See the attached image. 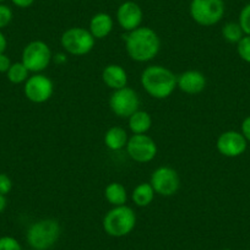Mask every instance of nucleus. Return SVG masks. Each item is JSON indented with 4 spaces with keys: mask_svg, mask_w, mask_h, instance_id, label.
<instances>
[{
    "mask_svg": "<svg viewBox=\"0 0 250 250\" xmlns=\"http://www.w3.org/2000/svg\"><path fill=\"white\" fill-rule=\"evenodd\" d=\"M242 27L238 22H227L222 28V36L227 42L238 43L244 37Z\"/></svg>",
    "mask_w": 250,
    "mask_h": 250,
    "instance_id": "22",
    "label": "nucleus"
},
{
    "mask_svg": "<svg viewBox=\"0 0 250 250\" xmlns=\"http://www.w3.org/2000/svg\"><path fill=\"white\" fill-rule=\"evenodd\" d=\"M52 50L43 41H32L22 50V64L30 73L40 74L49 66Z\"/></svg>",
    "mask_w": 250,
    "mask_h": 250,
    "instance_id": "7",
    "label": "nucleus"
},
{
    "mask_svg": "<svg viewBox=\"0 0 250 250\" xmlns=\"http://www.w3.org/2000/svg\"><path fill=\"white\" fill-rule=\"evenodd\" d=\"M190 1H193V0H190Z\"/></svg>",
    "mask_w": 250,
    "mask_h": 250,
    "instance_id": "35",
    "label": "nucleus"
},
{
    "mask_svg": "<svg viewBox=\"0 0 250 250\" xmlns=\"http://www.w3.org/2000/svg\"><path fill=\"white\" fill-rule=\"evenodd\" d=\"M60 225L54 218H43L30 226L27 230V243L35 250H48L60 237Z\"/></svg>",
    "mask_w": 250,
    "mask_h": 250,
    "instance_id": "3",
    "label": "nucleus"
},
{
    "mask_svg": "<svg viewBox=\"0 0 250 250\" xmlns=\"http://www.w3.org/2000/svg\"><path fill=\"white\" fill-rule=\"evenodd\" d=\"M150 184L158 195L172 196L179 190L180 178L174 168L163 166L153 170Z\"/></svg>",
    "mask_w": 250,
    "mask_h": 250,
    "instance_id": "9",
    "label": "nucleus"
},
{
    "mask_svg": "<svg viewBox=\"0 0 250 250\" xmlns=\"http://www.w3.org/2000/svg\"><path fill=\"white\" fill-rule=\"evenodd\" d=\"M155 194V190H153L152 185L150 183H140L133 190L131 200L139 208H146L153 201Z\"/></svg>",
    "mask_w": 250,
    "mask_h": 250,
    "instance_id": "20",
    "label": "nucleus"
},
{
    "mask_svg": "<svg viewBox=\"0 0 250 250\" xmlns=\"http://www.w3.org/2000/svg\"><path fill=\"white\" fill-rule=\"evenodd\" d=\"M125 49L129 57L139 62L155 59L161 48V41L155 30L150 27H138L124 36Z\"/></svg>",
    "mask_w": 250,
    "mask_h": 250,
    "instance_id": "1",
    "label": "nucleus"
},
{
    "mask_svg": "<svg viewBox=\"0 0 250 250\" xmlns=\"http://www.w3.org/2000/svg\"><path fill=\"white\" fill-rule=\"evenodd\" d=\"M243 32L247 36H250V4L245 5L239 14V22Z\"/></svg>",
    "mask_w": 250,
    "mask_h": 250,
    "instance_id": "24",
    "label": "nucleus"
},
{
    "mask_svg": "<svg viewBox=\"0 0 250 250\" xmlns=\"http://www.w3.org/2000/svg\"><path fill=\"white\" fill-rule=\"evenodd\" d=\"M144 13L140 5L134 1H124L117 10V21L126 32L136 30L143 22Z\"/></svg>",
    "mask_w": 250,
    "mask_h": 250,
    "instance_id": "13",
    "label": "nucleus"
},
{
    "mask_svg": "<svg viewBox=\"0 0 250 250\" xmlns=\"http://www.w3.org/2000/svg\"><path fill=\"white\" fill-rule=\"evenodd\" d=\"M26 98L33 103H44L54 92L53 81L43 74H35L26 80L23 86Z\"/></svg>",
    "mask_w": 250,
    "mask_h": 250,
    "instance_id": "11",
    "label": "nucleus"
},
{
    "mask_svg": "<svg viewBox=\"0 0 250 250\" xmlns=\"http://www.w3.org/2000/svg\"><path fill=\"white\" fill-rule=\"evenodd\" d=\"M125 147L129 157L139 163L151 162L157 155V145L155 140L146 134H134Z\"/></svg>",
    "mask_w": 250,
    "mask_h": 250,
    "instance_id": "10",
    "label": "nucleus"
},
{
    "mask_svg": "<svg viewBox=\"0 0 250 250\" xmlns=\"http://www.w3.org/2000/svg\"><path fill=\"white\" fill-rule=\"evenodd\" d=\"M141 86L153 98L165 100L174 92L177 76L162 65L147 66L141 74Z\"/></svg>",
    "mask_w": 250,
    "mask_h": 250,
    "instance_id": "2",
    "label": "nucleus"
},
{
    "mask_svg": "<svg viewBox=\"0 0 250 250\" xmlns=\"http://www.w3.org/2000/svg\"><path fill=\"white\" fill-rule=\"evenodd\" d=\"M11 66V60L8 55L0 54V73H8Z\"/></svg>",
    "mask_w": 250,
    "mask_h": 250,
    "instance_id": "28",
    "label": "nucleus"
},
{
    "mask_svg": "<svg viewBox=\"0 0 250 250\" xmlns=\"http://www.w3.org/2000/svg\"><path fill=\"white\" fill-rule=\"evenodd\" d=\"M32 250H35V249H32Z\"/></svg>",
    "mask_w": 250,
    "mask_h": 250,
    "instance_id": "36",
    "label": "nucleus"
},
{
    "mask_svg": "<svg viewBox=\"0 0 250 250\" xmlns=\"http://www.w3.org/2000/svg\"><path fill=\"white\" fill-rule=\"evenodd\" d=\"M242 134L247 139V141H250V115L245 118L244 122L242 123Z\"/></svg>",
    "mask_w": 250,
    "mask_h": 250,
    "instance_id": "29",
    "label": "nucleus"
},
{
    "mask_svg": "<svg viewBox=\"0 0 250 250\" xmlns=\"http://www.w3.org/2000/svg\"><path fill=\"white\" fill-rule=\"evenodd\" d=\"M104 198L110 205L123 206L128 200V191L120 183H110L104 189Z\"/></svg>",
    "mask_w": 250,
    "mask_h": 250,
    "instance_id": "18",
    "label": "nucleus"
},
{
    "mask_svg": "<svg viewBox=\"0 0 250 250\" xmlns=\"http://www.w3.org/2000/svg\"><path fill=\"white\" fill-rule=\"evenodd\" d=\"M115 1H120V0H115Z\"/></svg>",
    "mask_w": 250,
    "mask_h": 250,
    "instance_id": "34",
    "label": "nucleus"
},
{
    "mask_svg": "<svg viewBox=\"0 0 250 250\" xmlns=\"http://www.w3.org/2000/svg\"><path fill=\"white\" fill-rule=\"evenodd\" d=\"M114 21L112 16L107 13H98L92 16L90 21V32L95 40H103L112 32Z\"/></svg>",
    "mask_w": 250,
    "mask_h": 250,
    "instance_id": "16",
    "label": "nucleus"
},
{
    "mask_svg": "<svg viewBox=\"0 0 250 250\" xmlns=\"http://www.w3.org/2000/svg\"><path fill=\"white\" fill-rule=\"evenodd\" d=\"M238 54L244 62H250V36H245L238 42Z\"/></svg>",
    "mask_w": 250,
    "mask_h": 250,
    "instance_id": "23",
    "label": "nucleus"
},
{
    "mask_svg": "<svg viewBox=\"0 0 250 250\" xmlns=\"http://www.w3.org/2000/svg\"><path fill=\"white\" fill-rule=\"evenodd\" d=\"M217 150L226 157H238L247 150V139L238 131H225L217 139Z\"/></svg>",
    "mask_w": 250,
    "mask_h": 250,
    "instance_id": "12",
    "label": "nucleus"
},
{
    "mask_svg": "<svg viewBox=\"0 0 250 250\" xmlns=\"http://www.w3.org/2000/svg\"><path fill=\"white\" fill-rule=\"evenodd\" d=\"M0 250H22V248L18 239L5 235L0 238Z\"/></svg>",
    "mask_w": 250,
    "mask_h": 250,
    "instance_id": "25",
    "label": "nucleus"
},
{
    "mask_svg": "<svg viewBox=\"0 0 250 250\" xmlns=\"http://www.w3.org/2000/svg\"><path fill=\"white\" fill-rule=\"evenodd\" d=\"M13 20V11L8 5L0 4V30L9 25Z\"/></svg>",
    "mask_w": 250,
    "mask_h": 250,
    "instance_id": "26",
    "label": "nucleus"
},
{
    "mask_svg": "<svg viewBox=\"0 0 250 250\" xmlns=\"http://www.w3.org/2000/svg\"><path fill=\"white\" fill-rule=\"evenodd\" d=\"M136 215L126 205L115 206L105 213L103 218V229L110 237L120 238L128 235L135 228Z\"/></svg>",
    "mask_w": 250,
    "mask_h": 250,
    "instance_id": "4",
    "label": "nucleus"
},
{
    "mask_svg": "<svg viewBox=\"0 0 250 250\" xmlns=\"http://www.w3.org/2000/svg\"><path fill=\"white\" fill-rule=\"evenodd\" d=\"M152 118L145 110H136L129 117V128L133 134H146L151 129Z\"/></svg>",
    "mask_w": 250,
    "mask_h": 250,
    "instance_id": "19",
    "label": "nucleus"
},
{
    "mask_svg": "<svg viewBox=\"0 0 250 250\" xmlns=\"http://www.w3.org/2000/svg\"><path fill=\"white\" fill-rule=\"evenodd\" d=\"M177 87L188 95H198L206 87V78L198 70H188L177 78Z\"/></svg>",
    "mask_w": 250,
    "mask_h": 250,
    "instance_id": "14",
    "label": "nucleus"
},
{
    "mask_svg": "<svg viewBox=\"0 0 250 250\" xmlns=\"http://www.w3.org/2000/svg\"><path fill=\"white\" fill-rule=\"evenodd\" d=\"M128 134L125 129L120 128V126H113V128L108 129L104 135L105 146L112 151H119L124 148L128 144Z\"/></svg>",
    "mask_w": 250,
    "mask_h": 250,
    "instance_id": "17",
    "label": "nucleus"
},
{
    "mask_svg": "<svg viewBox=\"0 0 250 250\" xmlns=\"http://www.w3.org/2000/svg\"><path fill=\"white\" fill-rule=\"evenodd\" d=\"M102 80L112 90H120L128 83V74L123 66L109 64L102 71Z\"/></svg>",
    "mask_w": 250,
    "mask_h": 250,
    "instance_id": "15",
    "label": "nucleus"
},
{
    "mask_svg": "<svg viewBox=\"0 0 250 250\" xmlns=\"http://www.w3.org/2000/svg\"><path fill=\"white\" fill-rule=\"evenodd\" d=\"M3 1H5V0H0V3H3Z\"/></svg>",
    "mask_w": 250,
    "mask_h": 250,
    "instance_id": "33",
    "label": "nucleus"
},
{
    "mask_svg": "<svg viewBox=\"0 0 250 250\" xmlns=\"http://www.w3.org/2000/svg\"><path fill=\"white\" fill-rule=\"evenodd\" d=\"M6 44H8V42H6L5 36H4L3 32L0 31V54H3V53L5 52Z\"/></svg>",
    "mask_w": 250,
    "mask_h": 250,
    "instance_id": "31",
    "label": "nucleus"
},
{
    "mask_svg": "<svg viewBox=\"0 0 250 250\" xmlns=\"http://www.w3.org/2000/svg\"><path fill=\"white\" fill-rule=\"evenodd\" d=\"M225 10L223 0H193L189 8L191 19L204 27L220 22L225 15Z\"/></svg>",
    "mask_w": 250,
    "mask_h": 250,
    "instance_id": "5",
    "label": "nucleus"
},
{
    "mask_svg": "<svg viewBox=\"0 0 250 250\" xmlns=\"http://www.w3.org/2000/svg\"><path fill=\"white\" fill-rule=\"evenodd\" d=\"M5 208H6V198H5V195L0 194V213L5 210Z\"/></svg>",
    "mask_w": 250,
    "mask_h": 250,
    "instance_id": "32",
    "label": "nucleus"
},
{
    "mask_svg": "<svg viewBox=\"0 0 250 250\" xmlns=\"http://www.w3.org/2000/svg\"><path fill=\"white\" fill-rule=\"evenodd\" d=\"M109 107L112 112L119 118H129L140 107V98L136 91L130 87L115 90L109 98Z\"/></svg>",
    "mask_w": 250,
    "mask_h": 250,
    "instance_id": "8",
    "label": "nucleus"
},
{
    "mask_svg": "<svg viewBox=\"0 0 250 250\" xmlns=\"http://www.w3.org/2000/svg\"><path fill=\"white\" fill-rule=\"evenodd\" d=\"M28 73H30V71L27 70V68L23 65L22 62H14V64H11L8 73H6V76H8V80L10 81V83L18 85V83H26V80L30 78V76H28Z\"/></svg>",
    "mask_w": 250,
    "mask_h": 250,
    "instance_id": "21",
    "label": "nucleus"
},
{
    "mask_svg": "<svg viewBox=\"0 0 250 250\" xmlns=\"http://www.w3.org/2000/svg\"><path fill=\"white\" fill-rule=\"evenodd\" d=\"M95 37L83 27H71L62 35L60 43L66 53L76 57L86 55L95 47Z\"/></svg>",
    "mask_w": 250,
    "mask_h": 250,
    "instance_id": "6",
    "label": "nucleus"
},
{
    "mask_svg": "<svg viewBox=\"0 0 250 250\" xmlns=\"http://www.w3.org/2000/svg\"><path fill=\"white\" fill-rule=\"evenodd\" d=\"M11 1H13L14 5L21 9L30 8V6H32L33 3H35V0H11Z\"/></svg>",
    "mask_w": 250,
    "mask_h": 250,
    "instance_id": "30",
    "label": "nucleus"
},
{
    "mask_svg": "<svg viewBox=\"0 0 250 250\" xmlns=\"http://www.w3.org/2000/svg\"><path fill=\"white\" fill-rule=\"evenodd\" d=\"M13 189V180L10 179V177L4 173H0V194L6 195L9 194Z\"/></svg>",
    "mask_w": 250,
    "mask_h": 250,
    "instance_id": "27",
    "label": "nucleus"
}]
</instances>
